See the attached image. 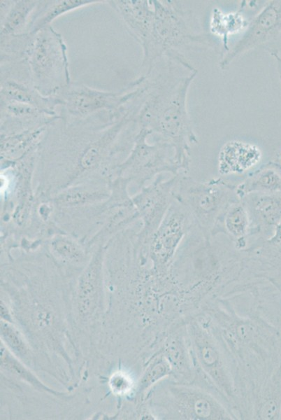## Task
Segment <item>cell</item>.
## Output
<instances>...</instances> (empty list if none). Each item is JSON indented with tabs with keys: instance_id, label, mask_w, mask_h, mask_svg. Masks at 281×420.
Returning <instances> with one entry per match:
<instances>
[{
	"instance_id": "cell-1",
	"label": "cell",
	"mask_w": 281,
	"mask_h": 420,
	"mask_svg": "<svg viewBox=\"0 0 281 420\" xmlns=\"http://www.w3.org/2000/svg\"><path fill=\"white\" fill-rule=\"evenodd\" d=\"M197 72L176 76L170 62L168 73L154 83V90L140 113L143 128L154 134L155 140L173 147L177 163L184 174L189 170L191 147L198 143L187 103L189 86Z\"/></svg>"
},
{
	"instance_id": "cell-2",
	"label": "cell",
	"mask_w": 281,
	"mask_h": 420,
	"mask_svg": "<svg viewBox=\"0 0 281 420\" xmlns=\"http://www.w3.org/2000/svg\"><path fill=\"white\" fill-rule=\"evenodd\" d=\"M154 20L150 43L144 54L143 65L166 56L172 62L192 72L197 71L185 57L182 50L195 46L212 47L208 36L196 32L192 27V15L177 1L152 0Z\"/></svg>"
},
{
	"instance_id": "cell-3",
	"label": "cell",
	"mask_w": 281,
	"mask_h": 420,
	"mask_svg": "<svg viewBox=\"0 0 281 420\" xmlns=\"http://www.w3.org/2000/svg\"><path fill=\"white\" fill-rule=\"evenodd\" d=\"M185 326L195 369L194 382L199 377L203 379L201 387L206 383L204 387L232 410L231 407L237 406V391L222 346L201 314L189 318Z\"/></svg>"
},
{
	"instance_id": "cell-4",
	"label": "cell",
	"mask_w": 281,
	"mask_h": 420,
	"mask_svg": "<svg viewBox=\"0 0 281 420\" xmlns=\"http://www.w3.org/2000/svg\"><path fill=\"white\" fill-rule=\"evenodd\" d=\"M173 197L188 210L206 238L211 237L217 221L227 206L240 199L236 186L222 178L199 181L183 173L177 175Z\"/></svg>"
},
{
	"instance_id": "cell-5",
	"label": "cell",
	"mask_w": 281,
	"mask_h": 420,
	"mask_svg": "<svg viewBox=\"0 0 281 420\" xmlns=\"http://www.w3.org/2000/svg\"><path fill=\"white\" fill-rule=\"evenodd\" d=\"M161 391L163 419H233L236 416L217 396L196 384L169 379Z\"/></svg>"
},
{
	"instance_id": "cell-6",
	"label": "cell",
	"mask_w": 281,
	"mask_h": 420,
	"mask_svg": "<svg viewBox=\"0 0 281 420\" xmlns=\"http://www.w3.org/2000/svg\"><path fill=\"white\" fill-rule=\"evenodd\" d=\"M254 50H263L271 56L281 52V0L265 1L250 19L242 36L221 56L219 65L226 70L238 57Z\"/></svg>"
},
{
	"instance_id": "cell-7",
	"label": "cell",
	"mask_w": 281,
	"mask_h": 420,
	"mask_svg": "<svg viewBox=\"0 0 281 420\" xmlns=\"http://www.w3.org/2000/svg\"><path fill=\"white\" fill-rule=\"evenodd\" d=\"M194 225L188 210L173 200L147 245V256L152 261L154 272L164 274L169 272L181 245Z\"/></svg>"
},
{
	"instance_id": "cell-8",
	"label": "cell",
	"mask_w": 281,
	"mask_h": 420,
	"mask_svg": "<svg viewBox=\"0 0 281 420\" xmlns=\"http://www.w3.org/2000/svg\"><path fill=\"white\" fill-rule=\"evenodd\" d=\"M177 175L164 180L162 174L133 198V203L143 222V227L138 234L136 248L140 253L147 255L148 243L165 217L173 197V189Z\"/></svg>"
},
{
	"instance_id": "cell-9",
	"label": "cell",
	"mask_w": 281,
	"mask_h": 420,
	"mask_svg": "<svg viewBox=\"0 0 281 420\" xmlns=\"http://www.w3.org/2000/svg\"><path fill=\"white\" fill-rule=\"evenodd\" d=\"M150 132L142 128L136 137V144L124 169L139 186L157 176L168 172L173 175L182 174L175 159V150L170 144L155 140L153 144L147 142Z\"/></svg>"
},
{
	"instance_id": "cell-10",
	"label": "cell",
	"mask_w": 281,
	"mask_h": 420,
	"mask_svg": "<svg viewBox=\"0 0 281 420\" xmlns=\"http://www.w3.org/2000/svg\"><path fill=\"white\" fill-rule=\"evenodd\" d=\"M241 200L250 220L249 244L271 237L281 222V193H251Z\"/></svg>"
},
{
	"instance_id": "cell-11",
	"label": "cell",
	"mask_w": 281,
	"mask_h": 420,
	"mask_svg": "<svg viewBox=\"0 0 281 420\" xmlns=\"http://www.w3.org/2000/svg\"><path fill=\"white\" fill-rule=\"evenodd\" d=\"M244 251L256 275L281 290V222L271 237L252 241Z\"/></svg>"
},
{
	"instance_id": "cell-12",
	"label": "cell",
	"mask_w": 281,
	"mask_h": 420,
	"mask_svg": "<svg viewBox=\"0 0 281 420\" xmlns=\"http://www.w3.org/2000/svg\"><path fill=\"white\" fill-rule=\"evenodd\" d=\"M261 158V150L257 145L239 140L229 141L219 151L217 171L221 176L243 174L255 168Z\"/></svg>"
},
{
	"instance_id": "cell-13",
	"label": "cell",
	"mask_w": 281,
	"mask_h": 420,
	"mask_svg": "<svg viewBox=\"0 0 281 420\" xmlns=\"http://www.w3.org/2000/svg\"><path fill=\"white\" fill-rule=\"evenodd\" d=\"M103 255V249L100 247L78 279L77 306L82 318L89 317L94 313L101 296Z\"/></svg>"
},
{
	"instance_id": "cell-14",
	"label": "cell",
	"mask_w": 281,
	"mask_h": 420,
	"mask_svg": "<svg viewBox=\"0 0 281 420\" xmlns=\"http://www.w3.org/2000/svg\"><path fill=\"white\" fill-rule=\"evenodd\" d=\"M217 234L227 237L239 251L248 246L250 220L247 210L241 199L231 203L219 216L211 237Z\"/></svg>"
},
{
	"instance_id": "cell-15",
	"label": "cell",
	"mask_w": 281,
	"mask_h": 420,
	"mask_svg": "<svg viewBox=\"0 0 281 420\" xmlns=\"http://www.w3.org/2000/svg\"><path fill=\"white\" fill-rule=\"evenodd\" d=\"M248 1H242L237 10L224 12L219 8H213L209 20L210 32L220 38L222 42L221 56L229 49V41L231 36L243 33L247 29L250 20L243 11L247 8Z\"/></svg>"
},
{
	"instance_id": "cell-16",
	"label": "cell",
	"mask_w": 281,
	"mask_h": 420,
	"mask_svg": "<svg viewBox=\"0 0 281 420\" xmlns=\"http://www.w3.org/2000/svg\"><path fill=\"white\" fill-rule=\"evenodd\" d=\"M120 8L124 19L140 42L143 52L148 49L154 20V10L152 1H121Z\"/></svg>"
},
{
	"instance_id": "cell-17",
	"label": "cell",
	"mask_w": 281,
	"mask_h": 420,
	"mask_svg": "<svg viewBox=\"0 0 281 420\" xmlns=\"http://www.w3.org/2000/svg\"><path fill=\"white\" fill-rule=\"evenodd\" d=\"M236 192L240 199L251 193H281V172L269 161L250 172L236 186Z\"/></svg>"
},
{
	"instance_id": "cell-18",
	"label": "cell",
	"mask_w": 281,
	"mask_h": 420,
	"mask_svg": "<svg viewBox=\"0 0 281 420\" xmlns=\"http://www.w3.org/2000/svg\"><path fill=\"white\" fill-rule=\"evenodd\" d=\"M116 98L111 93L84 88L71 92L69 96L67 104L73 113L86 114L113 104Z\"/></svg>"
},
{
	"instance_id": "cell-19",
	"label": "cell",
	"mask_w": 281,
	"mask_h": 420,
	"mask_svg": "<svg viewBox=\"0 0 281 420\" xmlns=\"http://www.w3.org/2000/svg\"><path fill=\"white\" fill-rule=\"evenodd\" d=\"M1 367L3 370L23 380L41 391L55 396H61L58 391L51 389L38 379V378L24 365V364L3 344L1 346Z\"/></svg>"
},
{
	"instance_id": "cell-20",
	"label": "cell",
	"mask_w": 281,
	"mask_h": 420,
	"mask_svg": "<svg viewBox=\"0 0 281 420\" xmlns=\"http://www.w3.org/2000/svg\"><path fill=\"white\" fill-rule=\"evenodd\" d=\"M173 376V370L169 360L159 351L143 373L138 384V391L145 392L159 382Z\"/></svg>"
},
{
	"instance_id": "cell-21",
	"label": "cell",
	"mask_w": 281,
	"mask_h": 420,
	"mask_svg": "<svg viewBox=\"0 0 281 420\" xmlns=\"http://www.w3.org/2000/svg\"><path fill=\"white\" fill-rule=\"evenodd\" d=\"M44 36L37 38L31 58L34 71L39 77L46 76L53 69L56 60V52L51 49L50 41Z\"/></svg>"
},
{
	"instance_id": "cell-22",
	"label": "cell",
	"mask_w": 281,
	"mask_h": 420,
	"mask_svg": "<svg viewBox=\"0 0 281 420\" xmlns=\"http://www.w3.org/2000/svg\"><path fill=\"white\" fill-rule=\"evenodd\" d=\"M2 343L19 359H25L29 353L28 345L22 333L13 323L1 321Z\"/></svg>"
},
{
	"instance_id": "cell-23",
	"label": "cell",
	"mask_w": 281,
	"mask_h": 420,
	"mask_svg": "<svg viewBox=\"0 0 281 420\" xmlns=\"http://www.w3.org/2000/svg\"><path fill=\"white\" fill-rule=\"evenodd\" d=\"M50 247L55 255L69 262H80L85 258L83 249L73 239L68 237H55L51 240Z\"/></svg>"
},
{
	"instance_id": "cell-24",
	"label": "cell",
	"mask_w": 281,
	"mask_h": 420,
	"mask_svg": "<svg viewBox=\"0 0 281 420\" xmlns=\"http://www.w3.org/2000/svg\"><path fill=\"white\" fill-rule=\"evenodd\" d=\"M110 137H112L110 134H107L85 149L78 162V174L89 171L99 164L102 158L103 148L108 144Z\"/></svg>"
},
{
	"instance_id": "cell-25",
	"label": "cell",
	"mask_w": 281,
	"mask_h": 420,
	"mask_svg": "<svg viewBox=\"0 0 281 420\" xmlns=\"http://www.w3.org/2000/svg\"><path fill=\"white\" fill-rule=\"evenodd\" d=\"M104 197L105 195L103 193L79 187L71 188L60 194L56 200L62 205L74 206L93 202Z\"/></svg>"
},
{
	"instance_id": "cell-26",
	"label": "cell",
	"mask_w": 281,
	"mask_h": 420,
	"mask_svg": "<svg viewBox=\"0 0 281 420\" xmlns=\"http://www.w3.org/2000/svg\"><path fill=\"white\" fill-rule=\"evenodd\" d=\"M35 5L34 1H22L16 3L9 13L1 33L8 34L17 30L24 22L28 13Z\"/></svg>"
},
{
	"instance_id": "cell-27",
	"label": "cell",
	"mask_w": 281,
	"mask_h": 420,
	"mask_svg": "<svg viewBox=\"0 0 281 420\" xmlns=\"http://www.w3.org/2000/svg\"><path fill=\"white\" fill-rule=\"evenodd\" d=\"M40 131L26 133L9 138L2 143V152L10 156L15 157L22 153L38 136Z\"/></svg>"
},
{
	"instance_id": "cell-28",
	"label": "cell",
	"mask_w": 281,
	"mask_h": 420,
	"mask_svg": "<svg viewBox=\"0 0 281 420\" xmlns=\"http://www.w3.org/2000/svg\"><path fill=\"white\" fill-rule=\"evenodd\" d=\"M110 389L115 395L123 396L129 393L134 386L131 377L122 371L115 372L108 380Z\"/></svg>"
},
{
	"instance_id": "cell-29",
	"label": "cell",
	"mask_w": 281,
	"mask_h": 420,
	"mask_svg": "<svg viewBox=\"0 0 281 420\" xmlns=\"http://www.w3.org/2000/svg\"><path fill=\"white\" fill-rule=\"evenodd\" d=\"M91 2L90 1H63L61 3L55 5L45 16H44L34 27V31L43 27L52 20L59 15L69 10L75 8L85 4Z\"/></svg>"
},
{
	"instance_id": "cell-30",
	"label": "cell",
	"mask_w": 281,
	"mask_h": 420,
	"mask_svg": "<svg viewBox=\"0 0 281 420\" xmlns=\"http://www.w3.org/2000/svg\"><path fill=\"white\" fill-rule=\"evenodd\" d=\"M1 317L3 321L13 323V318L5 303L1 300Z\"/></svg>"
},
{
	"instance_id": "cell-31",
	"label": "cell",
	"mask_w": 281,
	"mask_h": 420,
	"mask_svg": "<svg viewBox=\"0 0 281 420\" xmlns=\"http://www.w3.org/2000/svg\"><path fill=\"white\" fill-rule=\"evenodd\" d=\"M273 164H275L279 170L281 172V151L277 153L273 159L271 160Z\"/></svg>"
},
{
	"instance_id": "cell-32",
	"label": "cell",
	"mask_w": 281,
	"mask_h": 420,
	"mask_svg": "<svg viewBox=\"0 0 281 420\" xmlns=\"http://www.w3.org/2000/svg\"><path fill=\"white\" fill-rule=\"evenodd\" d=\"M277 63V69L281 83V56L280 55L273 56Z\"/></svg>"
}]
</instances>
